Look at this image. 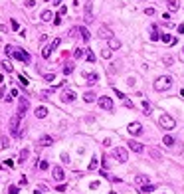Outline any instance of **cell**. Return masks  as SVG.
<instances>
[{
  "label": "cell",
  "instance_id": "obj_1",
  "mask_svg": "<svg viewBox=\"0 0 184 194\" xmlns=\"http://www.w3.org/2000/svg\"><path fill=\"white\" fill-rule=\"evenodd\" d=\"M170 85H172V77L170 75H160L154 81V89L156 91H166V89H170Z\"/></svg>",
  "mask_w": 184,
  "mask_h": 194
},
{
  "label": "cell",
  "instance_id": "obj_2",
  "mask_svg": "<svg viewBox=\"0 0 184 194\" xmlns=\"http://www.w3.org/2000/svg\"><path fill=\"white\" fill-rule=\"evenodd\" d=\"M20 119H22L20 115H14L10 119V125H8V127H10V135H12V137H22V133H20Z\"/></svg>",
  "mask_w": 184,
  "mask_h": 194
},
{
  "label": "cell",
  "instance_id": "obj_3",
  "mask_svg": "<svg viewBox=\"0 0 184 194\" xmlns=\"http://www.w3.org/2000/svg\"><path fill=\"white\" fill-rule=\"evenodd\" d=\"M158 125H160L162 129H174L176 121H174L170 115H160V119H158Z\"/></svg>",
  "mask_w": 184,
  "mask_h": 194
},
{
  "label": "cell",
  "instance_id": "obj_4",
  "mask_svg": "<svg viewBox=\"0 0 184 194\" xmlns=\"http://www.w3.org/2000/svg\"><path fill=\"white\" fill-rule=\"evenodd\" d=\"M12 56H14L16 60L24 62V64H30V54H28V52H24V50H16V48H14V52H12Z\"/></svg>",
  "mask_w": 184,
  "mask_h": 194
},
{
  "label": "cell",
  "instance_id": "obj_5",
  "mask_svg": "<svg viewBox=\"0 0 184 194\" xmlns=\"http://www.w3.org/2000/svg\"><path fill=\"white\" fill-rule=\"evenodd\" d=\"M28 107H30L28 99H26V97H20V101H18V113H16V115L24 117V115H26V111H28Z\"/></svg>",
  "mask_w": 184,
  "mask_h": 194
},
{
  "label": "cell",
  "instance_id": "obj_6",
  "mask_svg": "<svg viewBox=\"0 0 184 194\" xmlns=\"http://www.w3.org/2000/svg\"><path fill=\"white\" fill-rule=\"evenodd\" d=\"M99 107L105 109V111H113V101H111V97H107V95L99 97Z\"/></svg>",
  "mask_w": 184,
  "mask_h": 194
},
{
  "label": "cell",
  "instance_id": "obj_7",
  "mask_svg": "<svg viewBox=\"0 0 184 194\" xmlns=\"http://www.w3.org/2000/svg\"><path fill=\"white\" fill-rule=\"evenodd\" d=\"M75 91L73 89H65L64 93H61V101H64V103H72V101H75Z\"/></svg>",
  "mask_w": 184,
  "mask_h": 194
},
{
  "label": "cell",
  "instance_id": "obj_8",
  "mask_svg": "<svg viewBox=\"0 0 184 194\" xmlns=\"http://www.w3.org/2000/svg\"><path fill=\"white\" fill-rule=\"evenodd\" d=\"M115 157L119 159L121 162L129 161V155H127V149H123V147H117V149H115Z\"/></svg>",
  "mask_w": 184,
  "mask_h": 194
},
{
  "label": "cell",
  "instance_id": "obj_9",
  "mask_svg": "<svg viewBox=\"0 0 184 194\" xmlns=\"http://www.w3.org/2000/svg\"><path fill=\"white\" fill-rule=\"evenodd\" d=\"M38 145L40 147H50V145H53V139L50 137V135H42L40 141H38Z\"/></svg>",
  "mask_w": 184,
  "mask_h": 194
},
{
  "label": "cell",
  "instance_id": "obj_10",
  "mask_svg": "<svg viewBox=\"0 0 184 194\" xmlns=\"http://www.w3.org/2000/svg\"><path fill=\"white\" fill-rule=\"evenodd\" d=\"M52 174H53V178H56V180H60V182L65 178V174H64V168H61V166H53Z\"/></svg>",
  "mask_w": 184,
  "mask_h": 194
},
{
  "label": "cell",
  "instance_id": "obj_11",
  "mask_svg": "<svg viewBox=\"0 0 184 194\" xmlns=\"http://www.w3.org/2000/svg\"><path fill=\"white\" fill-rule=\"evenodd\" d=\"M127 145H129V149L135 151V153H143V149H145V147L141 145V143H137V141H129Z\"/></svg>",
  "mask_w": 184,
  "mask_h": 194
},
{
  "label": "cell",
  "instance_id": "obj_12",
  "mask_svg": "<svg viewBox=\"0 0 184 194\" xmlns=\"http://www.w3.org/2000/svg\"><path fill=\"white\" fill-rule=\"evenodd\" d=\"M127 129H129V133H131V135H141V131H143L141 123H131Z\"/></svg>",
  "mask_w": 184,
  "mask_h": 194
},
{
  "label": "cell",
  "instance_id": "obj_13",
  "mask_svg": "<svg viewBox=\"0 0 184 194\" xmlns=\"http://www.w3.org/2000/svg\"><path fill=\"white\" fill-rule=\"evenodd\" d=\"M135 184H139V186H147V184H150V180H149V176L141 174V176H135Z\"/></svg>",
  "mask_w": 184,
  "mask_h": 194
},
{
  "label": "cell",
  "instance_id": "obj_14",
  "mask_svg": "<svg viewBox=\"0 0 184 194\" xmlns=\"http://www.w3.org/2000/svg\"><path fill=\"white\" fill-rule=\"evenodd\" d=\"M160 40L164 42V44H170V46H174V44H176V38H172L170 34H160Z\"/></svg>",
  "mask_w": 184,
  "mask_h": 194
},
{
  "label": "cell",
  "instance_id": "obj_15",
  "mask_svg": "<svg viewBox=\"0 0 184 194\" xmlns=\"http://www.w3.org/2000/svg\"><path fill=\"white\" fill-rule=\"evenodd\" d=\"M46 115H48V109H46L44 105H40V107H36V117H38V119H44Z\"/></svg>",
  "mask_w": 184,
  "mask_h": 194
},
{
  "label": "cell",
  "instance_id": "obj_16",
  "mask_svg": "<svg viewBox=\"0 0 184 194\" xmlns=\"http://www.w3.org/2000/svg\"><path fill=\"white\" fill-rule=\"evenodd\" d=\"M83 99H85V103H93V101L97 99V95H95L93 91H85V95H83Z\"/></svg>",
  "mask_w": 184,
  "mask_h": 194
},
{
  "label": "cell",
  "instance_id": "obj_17",
  "mask_svg": "<svg viewBox=\"0 0 184 194\" xmlns=\"http://www.w3.org/2000/svg\"><path fill=\"white\" fill-rule=\"evenodd\" d=\"M166 6H168L172 12H176L178 8H180V4H178V0H166Z\"/></svg>",
  "mask_w": 184,
  "mask_h": 194
},
{
  "label": "cell",
  "instance_id": "obj_18",
  "mask_svg": "<svg viewBox=\"0 0 184 194\" xmlns=\"http://www.w3.org/2000/svg\"><path fill=\"white\" fill-rule=\"evenodd\" d=\"M121 48V42L117 38H109V50H119Z\"/></svg>",
  "mask_w": 184,
  "mask_h": 194
},
{
  "label": "cell",
  "instance_id": "obj_19",
  "mask_svg": "<svg viewBox=\"0 0 184 194\" xmlns=\"http://www.w3.org/2000/svg\"><path fill=\"white\" fill-rule=\"evenodd\" d=\"M143 111H145V115H150V113H153V107H150L149 99H143Z\"/></svg>",
  "mask_w": 184,
  "mask_h": 194
},
{
  "label": "cell",
  "instance_id": "obj_20",
  "mask_svg": "<svg viewBox=\"0 0 184 194\" xmlns=\"http://www.w3.org/2000/svg\"><path fill=\"white\" fill-rule=\"evenodd\" d=\"M150 40H153V42L160 40V34H158V28H156V26H153V28H150Z\"/></svg>",
  "mask_w": 184,
  "mask_h": 194
},
{
  "label": "cell",
  "instance_id": "obj_21",
  "mask_svg": "<svg viewBox=\"0 0 184 194\" xmlns=\"http://www.w3.org/2000/svg\"><path fill=\"white\" fill-rule=\"evenodd\" d=\"M149 192H154V186H153V184H147V186H141V188H139V194H149Z\"/></svg>",
  "mask_w": 184,
  "mask_h": 194
},
{
  "label": "cell",
  "instance_id": "obj_22",
  "mask_svg": "<svg viewBox=\"0 0 184 194\" xmlns=\"http://www.w3.org/2000/svg\"><path fill=\"white\" fill-rule=\"evenodd\" d=\"M79 34H81V40L83 42H89V30H87V28H79Z\"/></svg>",
  "mask_w": 184,
  "mask_h": 194
},
{
  "label": "cell",
  "instance_id": "obj_23",
  "mask_svg": "<svg viewBox=\"0 0 184 194\" xmlns=\"http://www.w3.org/2000/svg\"><path fill=\"white\" fill-rule=\"evenodd\" d=\"M99 36H101V38H113V34H111L109 28H105V26H103L101 30H99Z\"/></svg>",
  "mask_w": 184,
  "mask_h": 194
},
{
  "label": "cell",
  "instance_id": "obj_24",
  "mask_svg": "<svg viewBox=\"0 0 184 194\" xmlns=\"http://www.w3.org/2000/svg\"><path fill=\"white\" fill-rule=\"evenodd\" d=\"M50 56H52V46H46V48L42 50V58H44V60H48Z\"/></svg>",
  "mask_w": 184,
  "mask_h": 194
},
{
  "label": "cell",
  "instance_id": "obj_25",
  "mask_svg": "<svg viewBox=\"0 0 184 194\" xmlns=\"http://www.w3.org/2000/svg\"><path fill=\"white\" fill-rule=\"evenodd\" d=\"M52 18H53V14H52L50 10H44V12H42V20H44V22H50Z\"/></svg>",
  "mask_w": 184,
  "mask_h": 194
},
{
  "label": "cell",
  "instance_id": "obj_26",
  "mask_svg": "<svg viewBox=\"0 0 184 194\" xmlns=\"http://www.w3.org/2000/svg\"><path fill=\"white\" fill-rule=\"evenodd\" d=\"M121 101H123V105H125V107H129V109H133V107H135V105H133V101H131V99H127V95H123V97H121Z\"/></svg>",
  "mask_w": 184,
  "mask_h": 194
},
{
  "label": "cell",
  "instance_id": "obj_27",
  "mask_svg": "<svg viewBox=\"0 0 184 194\" xmlns=\"http://www.w3.org/2000/svg\"><path fill=\"white\" fill-rule=\"evenodd\" d=\"M83 77H85L89 83H95V81H97V73H85Z\"/></svg>",
  "mask_w": 184,
  "mask_h": 194
},
{
  "label": "cell",
  "instance_id": "obj_28",
  "mask_svg": "<svg viewBox=\"0 0 184 194\" xmlns=\"http://www.w3.org/2000/svg\"><path fill=\"white\" fill-rule=\"evenodd\" d=\"M162 143H164V145H166V147H170V145H174V139H172V137H170V135H166V137H164V139H162Z\"/></svg>",
  "mask_w": 184,
  "mask_h": 194
},
{
  "label": "cell",
  "instance_id": "obj_29",
  "mask_svg": "<svg viewBox=\"0 0 184 194\" xmlns=\"http://www.w3.org/2000/svg\"><path fill=\"white\" fill-rule=\"evenodd\" d=\"M28 149H24V151H20V162H26V159H28Z\"/></svg>",
  "mask_w": 184,
  "mask_h": 194
},
{
  "label": "cell",
  "instance_id": "obj_30",
  "mask_svg": "<svg viewBox=\"0 0 184 194\" xmlns=\"http://www.w3.org/2000/svg\"><path fill=\"white\" fill-rule=\"evenodd\" d=\"M85 58H87V62H91V64L95 62V54L91 52V50H87V52H85Z\"/></svg>",
  "mask_w": 184,
  "mask_h": 194
},
{
  "label": "cell",
  "instance_id": "obj_31",
  "mask_svg": "<svg viewBox=\"0 0 184 194\" xmlns=\"http://www.w3.org/2000/svg\"><path fill=\"white\" fill-rule=\"evenodd\" d=\"M101 58H103V60H109V58H111V50H101Z\"/></svg>",
  "mask_w": 184,
  "mask_h": 194
},
{
  "label": "cell",
  "instance_id": "obj_32",
  "mask_svg": "<svg viewBox=\"0 0 184 194\" xmlns=\"http://www.w3.org/2000/svg\"><path fill=\"white\" fill-rule=\"evenodd\" d=\"M73 58H75V60H79V58H83V50H81V48H77V50H75V52H73Z\"/></svg>",
  "mask_w": 184,
  "mask_h": 194
},
{
  "label": "cell",
  "instance_id": "obj_33",
  "mask_svg": "<svg viewBox=\"0 0 184 194\" xmlns=\"http://www.w3.org/2000/svg\"><path fill=\"white\" fill-rule=\"evenodd\" d=\"M162 62H164L166 65H172V64H174V58H172V56H164V60H162Z\"/></svg>",
  "mask_w": 184,
  "mask_h": 194
},
{
  "label": "cell",
  "instance_id": "obj_34",
  "mask_svg": "<svg viewBox=\"0 0 184 194\" xmlns=\"http://www.w3.org/2000/svg\"><path fill=\"white\" fill-rule=\"evenodd\" d=\"M18 81H20V83H22V85H24V87H26V85H28V77H24V75H22V73H20V75H18Z\"/></svg>",
  "mask_w": 184,
  "mask_h": 194
},
{
  "label": "cell",
  "instance_id": "obj_35",
  "mask_svg": "<svg viewBox=\"0 0 184 194\" xmlns=\"http://www.w3.org/2000/svg\"><path fill=\"white\" fill-rule=\"evenodd\" d=\"M72 71H73V65H72V64H68V65L64 67V73H65V75H69Z\"/></svg>",
  "mask_w": 184,
  "mask_h": 194
},
{
  "label": "cell",
  "instance_id": "obj_36",
  "mask_svg": "<svg viewBox=\"0 0 184 194\" xmlns=\"http://www.w3.org/2000/svg\"><path fill=\"white\" fill-rule=\"evenodd\" d=\"M34 194H46V186H44V184H40V186L36 188V192H34Z\"/></svg>",
  "mask_w": 184,
  "mask_h": 194
},
{
  "label": "cell",
  "instance_id": "obj_37",
  "mask_svg": "<svg viewBox=\"0 0 184 194\" xmlns=\"http://www.w3.org/2000/svg\"><path fill=\"white\" fill-rule=\"evenodd\" d=\"M60 44H61V40H60V38H56V40H53V42H52V44H50V46H52V50H56V48H57V46H60Z\"/></svg>",
  "mask_w": 184,
  "mask_h": 194
},
{
  "label": "cell",
  "instance_id": "obj_38",
  "mask_svg": "<svg viewBox=\"0 0 184 194\" xmlns=\"http://www.w3.org/2000/svg\"><path fill=\"white\" fill-rule=\"evenodd\" d=\"M95 168H97V157H95L93 161L89 162V170H95Z\"/></svg>",
  "mask_w": 184,
  "mask_h": 194
},
{
  "label": "cell",
  "instance_id": "obj_39",
  "mask_svg": "<svg viewBox=\"0 0 184 194\" xmlns=\"http://www.w3.org/2000/svg\"><path fill=\"white\" fill-rule=\"evenodd\" d=\"M150 157H154V159H160V153H158L156 149H150Z\"/></svg>",
  "mask_w": 184,
  "mask_h": 194
},
{
  "label": "cell",
  "instance_id": "obj_40",
  "mask_svg": "<svg viewBox=\"0 0 184 194\" xmlns=\"http://www.w3.org/2000/svg\"><path fill=\"white\" fill-rule=\"evenodd\" d=\"M44 79H46V81H53V79H56V75H53V73H46Z\"/></svg>",
  "mask_w": 184,
  "mask_h": 194
},
{
  "label": "cell",
  "instance_id": "obj_41",
  "mask_svg": "<svg viewBox=\"0 0 184 194\" xmlns=\"http://www.w3.org/2000/svg\"><path fill=\"white\" fill-rule=\"evenodd\" d=\"M89 188H91V190H97V188H99V180H93V182L89 184Z\"/></svg>",
  "mask_w": 184,
  "mask_h": 194
},
{
  "label": "cell",
  "instance_id": "obj_42",
  "mask_svg": "<svg viewBox=\"0 0 184 194\" xmlns=\"http://www.w3.org/2000/svg\"><path fill=\"white\" fill-rule=\"evenodd\" d=\"M8 194H18V186H8Z\"/></svg>",
  "mask_w": 184,
  "mask_h": 194
},
{
  "label": "cell",
  "instance_id": "obj_43",
  "mask_svg": "<svg viewBox=\"0 0 184 194\" xmlns=\"http://www.w3.org/2000/svg\"><path fill=\"white\" fill-rule=\"evenodd\" d=\"M2 67H4V71H12V65L8 62H2Z\"/></svg>",
  "mask_w": 184,
  "mask_h": 194
},
{
  "label": "cell",
  "instance_id": "obj_44",
  "mask_svg": "<svg viewBox=\"0 0 184 194\" xmlns=\"http://www.w3.org/2000/svg\"><path fill=\"white\" fill-rule=\"evenodd\" d=\"M48 166H50V164L46 162V161H42V162H40V168H42V170H48Z\"/></svg>",
  "mask_w": 184,
  "mask_h": 194
},
{
  "label": "cell",
  "instance_id": "obj_45",
  "mask_svg": "<svg viewBox=\"0 0 184 194\" xmlns=\"http://www.w3.org/2000/svg\"><path fill=\"white\" fill-rule=\"evenodd\" d=\"M53 24H56V26H60V24H61V18H60V16H53Z\"/></svg>",
  "mask_w": 184,
  "mask_h": 194
},
{
  "label": "cell",
  "instance_id": "obj_46",
  "mask_svg": "<svg viewBox=\"0 0 184 194\" xmlns=\"http://www.w3.org/2000/svg\"><path fill=\"white\" fill-rule=\"evenodd\" d=\"M145 14H147V16H153V14H154V8H147V10H145Z\"/></svg>",
  "mask_w": 184,
  "mask_h": 194
},
{
  "label": "cell",
  "instance_id": "obj_47",
  "mask_svg": "<svg viewBox=\"0 0 184 194\" xmlns=\"http://www.w3.org/2000/svg\"><path fill=\"white\" fill-rule=\"evenodd\" d=\"M24 184H28V178H26V176H22V178H20V186H24Z\"/></svg>",
  "mask_w": 184,
  "mask_h": 194
},
{
  "label": "cell",
  "instance_id": "obj_48",
  "mask_svg": "<svg viewBox=\"0 0 184 194\" xmlns=\"http://www.w3.org/2000/svg\"><path fill=\"white\" fill-rule=\"evenodd\" d=\"M61 161H64V162H69V157H68V153H64V155H61Z\"/></svg>",
  "mask_w": 184,
  "mask_h": 194
},
{
  "label": "cell",
  "instance_id": "obj_49",
  "mask_svg": "<svg viewBox=\"0 0 184 194\" xmlns=\"http://www.w3.org/2000/svg\"><path fill=\"white\" fill-rule=\"evenodd\" d=\"M18 28H20L18 22H16V20H12V30H18Z\"/></svg>",
  "mask_w": 184,
  "mask_h": 194
},
{
  "label": "cell",
  "instance_id": "obj_50",
  "mask_svg": "<svg viewBox=\"0 0 184 194\" xmlns=\"http://www.w3.org/2000/svg\"><path fill=\"white\" fill-rule=\"evenodd\" d=\"M2 145H4V147H10V141H8V139L4 137V139H2Z\"/></svg>",
  "mask_w": 184,
  "mask_h": 194
},
{
  "label": "cell",
  "instance_id": "obj_51",
  "mask_svg": "<svg viewBox=\"0 0 184 194\" xmlns=\"http://www.w3.org/2000/svg\"><path fill=\"white\" fill-rule=\"evenodd\" d=\"M178 32H180V34H184V24H180V26H178Z\"/></svg>",
  "mask_w": 184,
  "mask_h": 194
},
{
  "label": "cell",
  "instance_id": "obj_52",
  "mask_svg": "<svg viewBox=\"0 0 184 194\" xmlns=\"http://www.w3.org/2000/svg\"><path fill=\"white\" fill-rule=\"evenodd\" d=\"M61 2V0H53V4H56V6H57V4H60Z\"/></svg>",
  "mask_w": 184,
  "mask_h": 194
},
{
  "label": "cell",
  "instance_id": "obj_53",
  "mask_svg": "<svg viewBox=\"0 0 184 194\" xmlns=\"http://www.w3.org/2000/svg\"><path fill=\"white\" fill-rule=\"evenodd\" d=\"M109 194H117V192H113V190H111V192H109Z\"/></svg>",
  "mask_w": 184,
  "mask_h": 194
},
{
  "label": "cell",
  "instance_id": "obj_54",
  "mask_svg": "<svg viewBox=\"0 0 184 194\" xmlns=\"http://www.w3.org/2000/svg\"><path fill=\"white\" fill-rule=\"evenodd\" d=\"M182 58H184V50H182Z\"/></svg>",
  "mask_w": 184,
  "mask_h": 194
},
{
  "label": "cell",
  "instance_id": "obj_55",
  "mask_svg": "<svg viewBox=\"0 0 184 194\" xmlns=\"http://www.w3.org/2000/svg\"><path fill=\"white\" fill-rule=\"evenodd\" d=\"M44 2H50V0H44Z\"/></svg>",
  "mask_w": 184,
  "mask_h": 194
}]
</instances>
